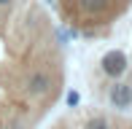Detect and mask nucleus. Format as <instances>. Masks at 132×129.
<instances>
[{
  "label": "nucleus",
  "mask_w": 132,
  "mask_h": 129,
  "mask_svg": "<svg viewBox=\"0 0 132 129\" xmlns=\"http://www.w3.org/2000/svg\"><path fill=\"white\" fill-rule=\"evenodd\" d=\"M68 81L65 38L40 0H0V129H38Z\"/></svg>",
  "instance_id": "f257e3e1"
},
{
  "label": "nucleus",
  "mask_w": 132,
  "mask_h": 129,
  "mask_svg": "<svg viewBox=\"0 0 132 129\" xmlns=\"http://www.w3.org/2000/svg\"><path fill=\"white\" fill-rule=\"evenodd\" d=\"M51 14L70 32L103 38L132 8V0H49Z\"/></svg>",
  "instance_id": "f03ea898"
},
{
  "label": "nucleus",
  "mask_w": 132,
  "mask_h": 129,
  "mask_svg": "<svg viewBox=\"0 0 132 129\" xmlns=\"http://www.w3.org/2000/svg\"><path fill=\"white\" fill-rule=\"evenodd\" d=\"M46 129H84V124H81V110H76V113H62L59 118H54ZM113 129H132V118H116Z\"/></svg>",
  "instance_id": "7ed1b4c3"
},
{
  "label": "nucleus",
  "mask_w": 132,
  "mask_h": 129,
  "mask_svg": "<svg viewBox=\"0 0 132 129\" xmlns=\"http://www.w3.org/2000/svg\"><path fill=\"white\" fill-rule=\"evenodd\" d=\"M108 102H111L113 110H129L132 108V86L113 81L111 89H108Z\"/></svg>",
  "instance_id": "20e7f679"
},
{
  "label": "nucleus",
  "mask_w": 132,
  "mask_h": 129,
  "mask_svg": "<svg viewBox=\"0 0 132 129\" xmlns=\"http://www.w3.org/2000/svg\"><path fill=\"white\" fill-rule=\"evenodd\" d=\"M127 57H124V51H111V54L103 57V73L108 78H119V75L127 73Z\"/></svg>",
  "instance_id": "39448f33"
}]
</instances>
